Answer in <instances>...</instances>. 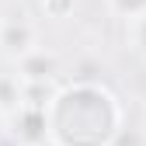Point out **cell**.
<instances>
[{"label": "cell", "instance_id": "1", "mask_svg": "<svg viewBox=\"0 0 146 146\" xmlns=\"http://www.w3.org/2000/svg\"><path fill=\"white\" fill-rule=\"evenodd\" d=\"M35 25L28 17H7V21H0V49L7 52V56H17L25 59L35 52Z\"/></svg>", "mask_w": 146, "mask_h": 146}, {"label": "cell", "instance_id": "2", "mask_svg": "<svg viewBox=\"0 0 146 146\" xmlns=\"http://www.w3.org/2000/svg\"><path fill=\"white\" fill-rule=\"evenodd\" d=\"M52 73H56V59L45 56L42 49H35L31 56L21 59V77H25V84H45Z\"/></svg>", "mask_w": 146, "mask_h": 146}, {"label": "cell", "instance_id": "3", "mask_svg": "<svg viewBox=\"0 0 146 146\" xmlns=\"http://www.w3.org/2000/svg\"><path fill=\"white\" fill-rule=\"evenodd\" d=\"M21 84L17 77H0V111H14L17 104H21Z\"/></svg>", "mask_w": 146, "mask_h": 146}, {"label": "cell", "instance_id": "4", "mask_svg": "<svg viewBox=\"0 0 146 146\" xmlns=\"http://www.w3.org/2000/svg\"><path fill=\"white\" fill-rule=\"evenodd\" d=\"M111 7H115V14H122V17H139V14H146V0H111Z\"/></svg>", "mask_w": 146, "mask_h": 146}, {"label": "cell", "instance_id": "5", "mask_svg": "<svg viewBox=\"0 0 146 146\" xmlns=\"http://www.w3.org/2000/svg\"><path fill=\"white\" fill-rule=\"evenodd\" d=\"M132 42H136V49L146 56V14H139V17H132Z\"/></svg>", "mask_w": 146, "mask_h": 146}, {"label": "cell", "instance_id": "6", "mask_svg": "<svg viewBox=\"0 0 146 146\" xmlns=\"http://www.w3.org/2000/svg\"><path fill=\"white\" fill-rule=\"evenodd\" d=\"M70 7H73V0H45V11H49L52 17H63Z\"/></svg>", "mask_w": 146, "mask_h": 146}, {"label": "cell", "instance_id": "7", "mask_svg": "<svg viewBox=\"0 0 146 146\" xmlns=\"http://www.w3.org/2000/svg\"><path fill=\"white\" fill-rule=\"evenodd\" d=\"M25 146H38V143H25Z\"/></svg>", "mask_w": 146, "mask_h": 146}]
</instances>
